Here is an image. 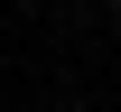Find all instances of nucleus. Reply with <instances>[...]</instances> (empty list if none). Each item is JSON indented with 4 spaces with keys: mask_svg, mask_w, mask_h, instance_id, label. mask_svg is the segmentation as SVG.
Wrapping results in <instances>:
<instances>
[{
    "mask_svg": "<svg viewBox=\"0 0 121 112\" xmlns=\"http://www.w3.org/2000/svg\"><path fill=\"white\" fill-rule=\"evenodd\" d=\"M112 19H121V0H112Z\"/></svg>",
    "mask_w": 121,
    "mask_h": 112,
    "instance_id": "obj_1",
    "label": "nucleus"
}]
</instances>
